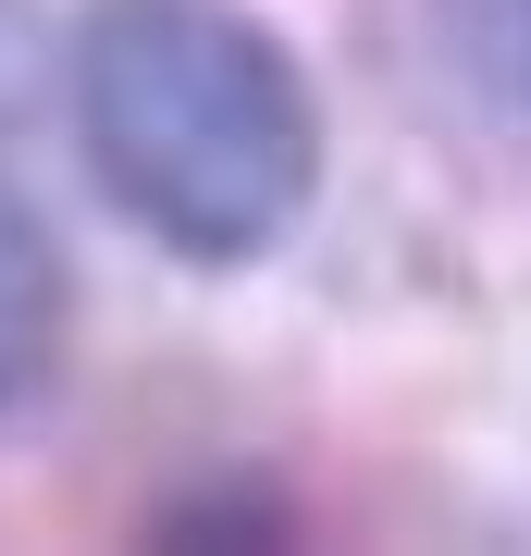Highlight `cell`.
<instances>
[{"mask_svg": "<svg viewBox=\"0 0 531 556\" xmlns=\"http://www.w3.org/2000/svg\"><path fill=\"white\" fill-rule=\"evenodd\" d=\"M75 137L99 199L186 273H248L321 199V100L248 0H87Z\"/></svg>", "mask_w": 531, "mask_h": 556, "instance_id": "cell-1", "label": "cell"}, {"mask_svg": "<svg viewBox=\"0 0 531 556\" xmlns=\"http://www.w3.org/2000/svg\"><path fill=\"white\" fill-rule=\"evenodd\" d=\"M223 532H236V544H285V507L273 495H211V507L161 519V544H223Z\"/></svg>", "mask_w": 531, "mask_h": 556, "instance_id": "cell-3", "label": "cell"}, {"mask_svg": "<svg viewBox=\"0 0 531 556\" xmlns=\"http://www.w3.org/2000/svg\"><path fill=\"white\" fill-rule=\"evenodd\" d=\"M50 358H62V248H50V223L0 186V408L38 396Z\"/></svg>", "mask_w": 531, "mask_h": 556, "instance_id": "cell-2", "label": "cell"}, {"mask_svg": "<svg viewBox=\"0 0 531 556\" xmlns=\"http://www.w3.org/2000/svg\"><path fill=\"white\" fill-rule=\"evenodd\" d=\"M507 62H519V100H531V0H507Z\"/></svg>", "mask_w": 531, "mask_h": 556, "instance_id": "cell-4", "label": "cell"}]
</instances>
